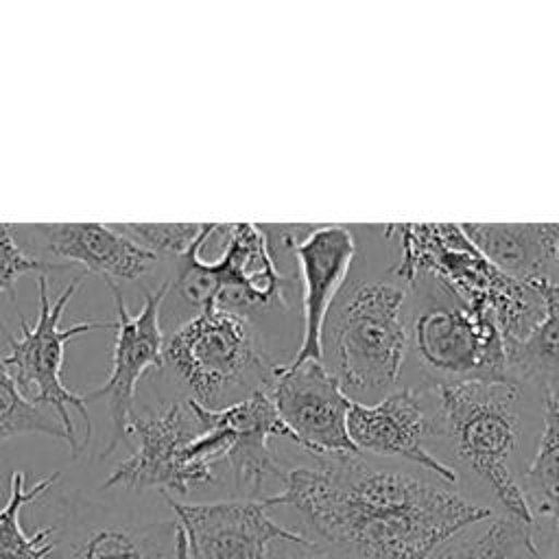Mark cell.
Segmentation results:
<instances>
[{
	"mask_svg": "<svg viewBox=\"0 0 559 559\" xmlns=\"http://www.w3.org/2000/svg\"><path fill=\"white\" fill-rule=\"evenodd\" d=\"M68 264H55V262H44L35 255H31L17 240L15 227L13 231L0 236V295L9 293L15 297V284L22 275L31 271H55V269H66ZM0 334L7 338L9 332L4 328V321L0 317Z\"/></svg>",
	"mask_w": 559,
	"mask_h": 559,
	"instance_id": "cell-25",
	"label": "cell"
},
{
	"mask_svg": "<svg viewBox=\"0 0 559 559\" xmlns=\"http://www.w3.org/2000/svg\"><path fill=\"white\" fill-rule=\"evenodd\" d=\"M192 411L207 426L221 430L227 443L225 463L231 467L238 487H245L258 500L266 478L284 480L286 469L269 448L271 437H288L277 408L266 389H260L229 406L205 408L188 397Z\"/></svg>",
	"mask_w": 559,
	"mask_h": 559,
	"instance_id": "cell-15",
	"label": "cell"
},
{
	"mask_svg": "<svg viewBox=\"0 0 559 559\" xmlns=\"http://www.w3.org/2000/svg\"><path fill=\"white\" fill-rule=\"evenodd\" d=\"M557 266H559V249H557Z\"/></svg>",
	"mask_w": 559,
	"mask_h": 559,
	"instance_id": "cell-28",
	"label": "cell"
},
{
	"mask_svg": "<svg viewBox=\"0 0 559 559\" xmlns=\"http://www.w3.org/2000/svg\"><path fill=\"white\" fill-rule=\"evenodd\" d=\"M159 550L146 531L105 524L87 531L70 548V559H159Z\"/></svg>",
	"mask_w": 559,
	"mask_h": 559,
	"instance_id": "cell-23",
	"label": "cell"
},
{
	"mask_svg": "<svg viewBox=\"0 0 559 559\" xmlns=\"http://www.w3.org/2000/svg\"><path fill=\"white\" fill-rule=\"evenodd\" d=\"M437 441L502 507L504 515L533 526L535 515L513 472L524 439L526 397L533 395L509 378L465 380L432 386Z\"/></svg>",
	"mask_w": 559,
	"mask_h": 559,
	"instance_id": "cell-3",
	"label": "cell"
},
{
	"mask_svg": "<svg viewBox=\"0 0 559 559\" xmlns=\"http://www.w3.org/2000/svg\"><path fill=\"white\" fill-rule=\"evenodd\" d=\"M22 234L37 238L46 251L66 264L111 280H138L151 271L157 255L129 238L116 225L105 223H46L20 225Z\"/></svg>",
	"mask_w": 559,
	"mask_h": 559,
	"instance_id": "cell-16",
	"label": "cell"
},
{
	"mask_svg": "<svg viewBox=\"0 0 559 559\" xmlns=\"http://www.w3.org/2000/svg\"><path fill=\"white\" fill-rule=\"evenodd\" d=\"M301 280L304 330L293 362L323 360V328L332 304L345 286L356 240L345 225H317L293 245Z\"/></svg>",
	"mask_w": 559,
	"mask_h": 559,
	"instance_id": "cell-14",
	"label": "cell"
},
{
	"mask_svg": "<svg viewBox=\"0 0 559 559\" xmlns=\"http://www.w3.org/2000/svg\"><path fill=\"white\" fill-rule=\"evenodd\" d=\"M557 528H559V522H557Z\"/></svg>",
	"mask_w": 559,
	"mask_h": 559,
	"instance_id": "cell-29",
	"label": "cell"
},
{
	"mask_svg": "<svg viewBox=\"0 0 559 559\" xmlns=\"http://www.w3.org/2000/svg\"><path fill=\"white\" fill-rule=\"evenodd\" d=\"M57 478L59 472H52L28 487L24 472L15 469L9 474L7 502L0 507V559H50L55 526H44L28 535L20 524V511L46 493Z\"/></svg>",
	"mask_w": 559,
	"mask_h": 559,
	"instance_id": "cell-19",
	"label": "cell"
},
{
	"mask_svg": "<svg viewBox=\"0 0 559 559\" xmlns=\"http://www.w3.org/2000/svg\"><path fill=\"white\" fill-rule=\"evenodd\" d=\"M400 258L391 269L408 286L428 280L456 301L491 321L507 349L524 341L544 319L542 293L496 269L467 238L461 223L386 225Z\"/></svg>",
	"mask_w": 559,
	"mask_h": 559,
	"instance_id": "cell-2",
	"label": "cell"
},
{
	"mask_svg": "<svg viewBox=\"0 0 559 559\" xmlns=\"http://www.w3.org/2000/svg\"><path fill=\"white\" fill-rule=\"evenodd\" d=\"M273 251L264 225L205 223L199 240L181 255L173 286L199 310L221 306L242 317L286 310V280Z\"/></svg>",
	"mask_w": 559,
	"mask_h": 559,
	"instance_id": "cell-6",
	"label": "cell"
},
{
	"mask_svg": "<svg viewBox=\"0 0 559 559\" xmlns=\"http://www.w3.org/2000/svg\"><path fill=\"white\" fill-rule=\"evenodd\" d=\"M183 531L188 559H264L275 542L310 544L306 535L273 522L264 500L179 502L166 498Z\"/></svg>",
	"mask_w": 559,
	"mask_h": 559,
	"instance_id": "cell-13",
	"label": "cell"
},
{
	"mask_svg": "<svg viewBox=\"0 0 559 559\" xmlns=\"http://www.w3.org/2000/svg\"><path fill=\"white\" fill-rule=\"evenodd\" d=\"M275 559H328V555L323 550H319V546L310 544H301L299 550H288V552H280Z\"/></svg>",
	"mask_w": 559,
	"mask_h": 559,
	"instance_id": "cell-26",
	"label": "cell"
},
{
	"mask_svg": "<svg viewBox=\"0 0 559 559\" xmlns=\"http://www.w3.org/2000/svg\"><path fill=\"white\" fill-rule=\"evenodd\" d=\"M295 467L266 507H293L330 546L362 559H430L463 528L491 515L456 489L373 465L360 454Z\"/></svg>",
	"mask_w": 559,
	"mask_h": 559,
	"instance_id": "cell-1",
	"label": "cell"
},
{
	"mask_svg": "<svg viewBox=\"0 0 559 559\" xmlns=\"http://www.w3.org/2000/svg\"><path fill=\"white\" fill-rule=\"evenodd\" d=\"M17 435H48L52 439H63L70 445L68 432L57 415L31 402L0 360V441Z\"/></svg>",
	"mask_w": 559,
	"mask_h": 559,
	"instance_id": "cell-22",
	"label": "cell"
},
{
	"mask_svg": "<svg viewBox=\"0 0 559 559\" xmlns=\"http://www.w3.org/2000/svg\"><path fill=\"white\" fill-rule=\"evenodd\" d=\"M107 286L116 304V338L111 369L107 380L98 389H92L83 395L87 402L100 397L107 400L111 437L100 456H109L129 435L138 380L148 369H157L164 365L166 336L159 323V308L168 290L173 288V282H164L155 290H148L144 297V306L135 314L129 312L120 288L114 282H107Z\"/></svg>",
	"mask_w": 559,
	"mask_h": 559,
	"instance_id": "cell-12",
	"label": "cell"
},
{
	"mask_svg": "<svg viewBox=\"0 0 559 559\" xmlns=\"http://www.w3.org/2000/svg\"><path fill=\"white\" fill-rule=\"evenodd\" d=\"M175 559H188V546L179 524H175Z\"/></svg>",
	"mask_w": 559,
	"mask_h": 559,
	"instance_id": "cell-27",
	"label": "cell"
},
{
	"mask_svg": "<svg viewBox=\"0 0 559 559\" xmlns=\"http://www.w3.org/2000/svg\"><path fill=\"white\" fill-rule=\"evenodd\" d=\"M347 430L358 452L408 461L448 485L459 480L456 469L430 450V441L437 439L432 386H397L369 404L352 400Z\"/></svg>",
	"mask_w": 559,
	"mask_h": 559,
	"instance_id": "cell-10",
	"label": "cell"
},
{
	"mask_svg": "<svg viewBox=\"0 0 559 559\" xmlns=\"http://www.w3.org/2000/svg\"><path fill=\"white\" fill-rule=\"evenodd\" d=\"M269 393L288 439L314 459L360 454L347 430L352 400L323 360L280 365Z\"/></svg>",
	"mask_w": 559,
	"mask_h": 559,
	"instance_id": "cell-11",
	"label": "cell"
},
{
	"mask_svg": "<svg viewBox=\"0 0 559 559\" xmlns=\"http://www.w3.org/2000/svg\"><path fill=\"white\" fill-rule=\"evenodd\" d=\"M164 362L205 408L269 391L280 367L266 356L251 319L221 306H205L173 330Z\"/></svg>",
	"mask_w": 559,
	"mask_h": 559,
	"instance_id": "cell-5",
	"label": "cell"
},
{
	"mask_svg": "<svg viewBox=\"0 0 559 559\" xmlns=\"http://www.w3.org/2000/svg\"><path fill=\"white\" fill-rule=\"evenodd\" d=\"M476 249L504 275L533 288L559 282V223H461Z\"/></svg>",
	"mask_w": 559,
	"mask_h": 559,
	"instance_id": "cell-17",
	"label": "cell"
},
{
	"mask_svg": "<svg viewBox=\"0 0 559 559\" xmlns=\"http://www.w3.org/2000/svg\"><path fill=\"white\" fill-rule=\"evenodd\" d=\"M85 275L72 277L52 301L48 295V282L41 275L37 280L39 310L35 323L20 321V336H7V352L0 356L4 369L15 380L17 389L37 406H44L57 415L70 439V454L76 459L92 437V421L87 413V400L63 384V356L66 345L92 330H114V321L85 319L72 325H61V317L76 295V288Z\"/></svg>",
	"mask_w": 559,
	"mask_h": 559,
	"instance_id": "cell-7",
	"label": "cell"
},
{
	"mask_svg": "<svg viewBox=\"0 0 559 559\" xmlns=\"http://www.w3.org/2000/svg\"><path fill=\"white\" fill-rule=\"evenodd\" d=\"M533 526H524L507 515L491 520V524L474 537H465L454 546L432 555L435 559H542Z\"/></svg>",
	"mask_w": 559,
	"mask_h": 559,
	"instance_id": "cell-21",
	"label": "cell"
},
{
	"mask_svg": "<svg viewBox=\"0 0 559 559\" xmlns=\"http://www.w3.org/2000/svg\"><path fill=\"white\" fill-rule=\"evenodd\" d=\"M411 288L393 271L356 280L338 293L323 328V362L354 402L397 389L408 360Z\"/></svg>",
	"mask_w": 559,
	"mask_h": 559,
	"instance_id": "cell-4",
	"label": "cell"
},
{
	"mask_svg": "<svg viewBox=\"0 0 559 559\" xmlns=\"http://www.w3.org/2000/svg\"><path fill=\"white\" fill-rule=\"evenodd\" d=\"M537 290L546 308L544 319L524 341L507 349V378L544 404L546 397H559V282Z\"/></svg>",
	"mask_w": 559,
	"mask_h": 559,
	"instance_id": "cell-18",
	"label": "cell"
},
{
	"mask_svg": "<svg viewBox=\"0 0 559 559\" xmlns=\"http://www.w3.org/2000/svg\"><path fill=\"white\" fill-rule=\"evenodd\" d=\"M408 358L421 386L507 378L500 330L428 280L411 286Z\"/></svg>",
	"mask_w": 559,
	"mask_h": 559,
	"instance_id": "cell-8",
	"label": "cell"
},
{
	"mask_svg": "<svg viewBox=\"0 0 559 559\" xmlns=\"http://www.w3.org/2000/svg\"><path fill=\"white\" fill-rule=\"evenodd\" d=\"M522 489L531 509L559 522V397L544 400L542 432Z\"/></svg>",
	"mask_w": 559,
	"mask_h": 559,
	"instance_id": "cell-20",
	"label": "cell"
},
{
	"mask_svg": "<svg viewBox=\"0 0 559 559\" xmlns=\"http://www.w3.org/2000/svg\"><path fill=\"white\" fill-rule=\"evenodd\" d=\"M116 227L155 255L173 253L181 258L199 240L205 223H118Z\"/></svg>",
	"mask_w": 559,
	"mask_h": 559,
	"instance_id": "cell-24",
	"label": "cell"
},
{
	"mask_svg": "<svg viewBox=\"0 0 559 559\" xmlns=\"http://www.w3.org/2000/svg\"><path fill=\"white\" fill-rule=\"evenodd\" d=\"M203 430L205 426L188 400L183 404L170 402L155 413L133 415L129 435H135L138 448L118 463L103 483V489L155 487L164 493L186 496L197 487L214 483L216 467L192 454V445Z\"/></svg>",
	"mask_w": 559,
	"mask_h": 559,
	"instance_id": "cell-9",
	"label": "cell"
}]
</instances>
